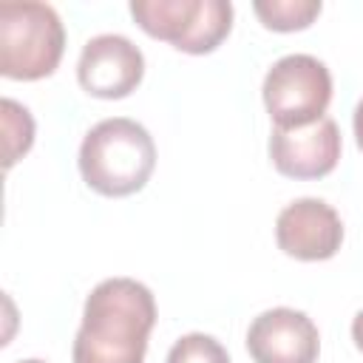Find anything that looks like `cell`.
I'll list each match as a JSON object with an SVG mask.
<instances>
[{
	"label": "cell",
	"instance_id": "obj_3",
	"mask_svg": "<svg viewBox=\"0 0 363 363\" xmlns=\"http://www.w3.org/2000/svg\"><path fill=\"white\" fill-rule=\"evenodd\" d=\"M65 51V28L48 3L23 0L0 6V74L9 79L51 77Z\"/></svg>",
	"mask_w": 363,
	"mask_h": 363
},
{
	"label": "cell",
	"instance_id": "obj_10",
	"mask_svg": "<svg viewBox=\"0 0 363 363\" xmlns=\"http://www.w3.org/2000/svg\"><path fill=\"white\" fill-rule=\"evenodd\" d=\"M252 11L272 31H301L320 14V0H258Z\"/></svg>",
	"mask_w": 363,
	"mask_h": 363
},
{
	"label": "cell",
	"instance_id": "obj_9",
	"mask_svg": "<svg viewBox=\"0 0 363 363\" xmlns=\"http://www.w3.org/2000/svg\"><path fill=\"white\" fill-rule=\"evenodd\" d=\"M340 128L335 119L323 116L306 128L281 130L272 128L269 159L281 176L289 179H320L329 176L340 159Z\"/></svg>",
	"mask_w": 363,
	"mask_h": 363
},
{
	"label": "cell",
	"instance_id": "obj_5",
	"mask_svg": "<svg viewBox=\"0 0 363 363\" xmlns=\"http://www.w3.org/2000/svg\"><path fill=\"white\" fill-rule=\"evenodd\" d=\"M261 94L275 128H306L323 119L332 102V74L312 54H286L267 71Z\"/></svg>",
	"mask_w": 363,
	"mask_h": 363
},
{
	"label": "cell",
	"instance_id": "obj_2",
	"mask_svg": "<svg viewBox=\"0 0 363 363\" xmlns=\"http://www.w3.org/2000/svg\"><path fill=\"white\" fill-rule=\"evenodd\" d=\"M153 167V136L128 116L96 122L79 145V173L99 196L122 199L142 190Z\"/></svg>",
	"mask_w": 363,
	"mask_h": 363
},
{
	"label": "cell",
	"instance_id": "obj_12",
	"mask_svg": "<svg viewBox=\"0 0 363 363\" xmlns=\"http://www.w3.org/2000/svg\"><path fill=\"white\" fill-rule=\"evenodd\" d=\"M167 363H230V357L227 349L213 335L190 332L170 346Z\"/></svg>",
	"mask_w": 363,
	"mask_h": 363
},
{
	"label": "cell",
	"instance_id": "obj_8",
	"mask_svg": "<svg viewBox=\"0 0 363 363\" xmlns=\"http://www.w3.org/2000/svg\"><path fill=\"white\" fill-rule=\"evenodd\" d=\"M247 349L255 363H315L320 335L306 312L275 306L250 323Z\"/></svg>",
	"mask_w": 363,
	"mask_h": 363
},
{
	"label": "cell",
	"instance_id": "obj_1",
	"mask_svg": "<svg viewBox=\"0 0 363 363\" xmlns=\"http://www.w3.org/2000/svg\"><path fill=\"white\" fill-rule=\"evenodd\" d=\"M153 323V292L133 278H108L85 298L74 363H142Z\"/></svg>",
	"mask_w": 363,
	"mask_h": 363
},
{
	"label": "cell",
	"instance_id": "obj_15",
	"mask_svg": "<svg viewBox=\"0 0 363 363\" xmlns=\"http://www.w3.org/2000/svg\"><path fill=\"white\" fill-rule=\"evenodd\" d=\"M17 363H45V360H34V357H31V360H17Z\"/></svg>",
	"mask_w": 363,
	"mask_h": 363
},
{
	"label": "cell",
	"instance_id": "obj_6",
	"mask_svg": "<svg viewBox=\"0 0 363 363\" xmlns=\"http://www.w3.org/2000/svg\"><path fill=\"white\" fill-rule=\"evenodd\" d=\"M145 77V57L122 34H96L82 45L77 79L85 94L99 99H122Z\"/></svg>",
	"mask_w": 363,
	"mask_h": 363
},
{
	"label": "cell",
	"instance_id": "obj_4",
	"mask_svg": "<svg viewBox=\"0 0 363 363\" xmlns=\"http://www.w3.org/2000/svg\"><path fill=\"white\" fill-rule=\"evenodd\" d=\"M130 14L145 34L184 54H210L233 28L227 0H133Z\"/></svg>",
	"mask_w": 363,
	"mask_h": 363
},
{
	"label": "cell",
	"instance_id": "obj_13",
	"mask_svg": "<svg viewBox=\"0 0 363 363\" xmlns=\"http://www.w3.org/2000/svg\"><path fill=\"white\" fill-rule=\"evenodd\" d=\"M352 340H354V346L363 352V312H357L354 320H352Z\"/></svg>",
	"mask_w": 363,
	"mask_h": 363
},
{
	"label": "cell",
	"instance_id": "obj_11",
	"mask_svg": "<svg viewBox=\"0 0 363 363\" xmlns=\"http://www.w3.org/2000/svg\"><path fill=\"white\" fill-rule=\"evenodd\" d=\"M34 142V119L28 108L14 99H3V156L6 167H11L23 153H28Z\"/></svg>",
	"mask_w": 363,
	"mask_h": 363
},
{
	"label": "cell",
	"instance_id": "obj_7",
	"mask_svg": "<svg viewBox=\"0 0 363 363\" xmlns=\"http://www.w3.org/2000/svg\"><path fill=\"white\" fill-rule=\"evenodd\" d=\"M278 247L298 261H326L343 244V221L323 199H298L275 218Z\"/></svg>",
	"mask_w": 363,
	"mask_h": 363
},
{
	"label": "cell",
	"instance_id": "obj_14",
	"mask_svg": "<svg viewBox=\"0 0 363 363\" xmlns=\"http://www.w3.org/2000/svg\"><path fill=\"white\" fill-rule=\"evenodd\" d=\"M354 136H357V147L363 150V99L357 102V108H354Z\"/></svg>",
	"mask_w": 363,
	"mask_h": 363
}]
</instances>
